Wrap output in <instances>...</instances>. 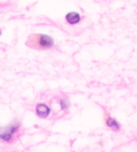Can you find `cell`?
Instances as JSON below:
<instances>
[{
	"label": "cell",
	"mask_w": 137,
	"mask_h": 152,
	"mask_svg": "<svg viewBox=\"0 0 137 152\" xmlns=\"http://www.w3.org/2000/svg\"><path fill=\"white\" fill-rule=\"evenodd\" d=\"M59 104H60V107H61L62 110H67L69 107V102L67 99H60Z\"/></svg>",
	"instance_id": "cell-6"
},
{
	"label": "cell",
	"mask_w": 137,
	"mask_h": 152,
	"mask_svg": "<svg viewBox=\"0 0 137 152\" xmlns=\"http://www.w3.org/2000/svg\"><path fill=\"white\" fill-rule=\"evenodd\" d=\"M54 39L45 34H33L27 40V45L35 49H49L54 47Z\"/></svg>",
	"instance_id": "cell-1"
},
{
	"label": "cell",
	"mask_w": 137,
	"mask_h": 152,
	"mask_svg": "<svg viewBox=\"0 0 137 152\" xmlns=\"http://www.w3.org/2000/svg\"><path fill=\"white\" fill-rule=\"evenodd\" d=\"M106 124H107V125L109 128H111L114 131H118L120 129V124H118L117 120H115L111 117H107L106 118Z\"/></svg>",
	"instance_id": "cell-5"
},
{
	"label": "cell",
	"mask_w": 137,
	"mask_h": 152,
	"mask_svg": "<svg viewBox=\"0 0 137 152\" xmlns=\"http://www.w3.org/2000/svg\"><path fill=\"white\" fill-rule=\"evenodd\" d=\"M80 20H81L80 14L76 11H71L66 15V21L69 24H72V25L77 24L80 22Z\"/></svg>",
	"instance_id": "cell-4"
},
{
	"label": "cell",
	"mask_w": 137,
	"mask_h": 152,
	"mask_svg": "<svg viewBox=\"0 0 137 152\" xmlns=\"http://www.w3.org/2000/svg\"><path fill=\"white\" fill-rule=\"evenodd\" d=\"M19 124L16 122L10 124L9 127L0 128V139H2L3 141H6V142L10 141L13 138L14 135L19 130Z\"/></svg>",
	"instance_id": "cell-2"
},
{
	"label": "cell",
	"mask_w": 137,
	"mask_h": 152,
	"mask_svg": "<svg viewBox=\"0 0 137 152\" xmlns=\"http://www.w3.org/2000/svg\"><path fill=\"white\" fill-rule=\"evenodd\" d=\"M36 114L39 116L40 118H46L49 117V114L51 113V109H50V107L48 104L40 103L36 107Z\"/></svg>",
	"instance_id": "cell-3"
},
{
	"label": "cell",
	"mask_w": 137,
	"mask_h": 152,
	"mask_svg": "<svg viewBox=\"0 0 137 152\" xmlns=\"http://www.w3.org/2000/svg\"><path fill=\"white\" fill-rule=\"evenodd\" d=\"M0 36H1V31H0Z\"/></svg>",
	"instance_id": "cell-7"
}]
</instances>
